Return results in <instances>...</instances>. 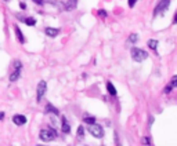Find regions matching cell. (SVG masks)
<instances>
[{
	"mask_svg": "<svg viewBox=\"0 0 177 146\" xmlns=\"http://www.w3.org/2000/svg\"><path fill=\"white\" fill-rule=\"evenodd\" d=\"M172 90H173V86H172V84H169V86L165 87V92H166V94H169V92L172 91Z\"/></svg>",
	"mask_w": 177,
	"mask_h": 146,
	"instance_id": "7402d4cb",
	"label": "cell"
},
{
	"mask_svg": "<svg viewBox=\"0 0 177 146\" xmlns=\"http://www.w3.org/2000/svg\"><path fill=\"white\" fill-rule=\"evenodd\" d=\"M61 131L65 134H69L71 133V125H69V123L67 121V119L65 117H62V121H61Z\"/></svg>",
	"mask_w": 177,
	"mask_h": 146,
	"instance_id": "ba28073f",
	"label": "cell"
},
{
	"mask_svg": "<svg viewBox=\"0 0 177 146\" xmlns=\"http://www.w3.org/2000/svg\"><path fill=\"white\" fill-rule=\"evenodd\" d=\"M14 30H15V36H17V39H18V41L21 43V44H24V43H25V37H24V35H22V32H21V29H19L18 25L14 26Z\"/></svg>",
	"mask_w": 177,
	"mask_h": 146,
	"instance_id": "52a82bcc",
	"label": "cell"
},
{
	"mask_svg": "<svg viewBox=\"0 0 177 146\" xmlns=\"http://www.w3.org/2000/svg\"><path fill=\"white\" fill-rule=\"evenodd\" d=\"M39 138H40L43 142L54 141L55 138H57V133H55V130H53V128H46V130H42L40 131Z\"/></svg>",
	"mask_w": 177,
	"mask_h": 146,
	"instance_id": "7a4b0ae2",
	"label": "cell"
},
{
	"mask_svg": "<svg viewBox=\"0 0 177 146\" xmlns=\"http://www.w3.org/2000/svg\"><path fill=\"white\" fill-rule=\"evenodd\" d=\"M77 4V0H68L67 1V6H65V9L68 10V11H71V10H73L75 7H76Z\"/></svg>",
	"mask_w": 177,
	"mask_h": 146,
	"instance_id": "8fae6325",
	"label": "cell"
},
{
	"mask_svg": "<svg viewBox=\"0 0 177 146\" xmlns=\"http://www.w3.org/2000/svg\"><path fill=\"white\" fill-rule=\"evenodd\" d=\"M82 135H85V128H83V125H79L77 127V137H82Z\"/></svg>",
	"mask_w": 177,
	"mask_h": 146,
	"instance_id": "d6986e66",
	"label": "cell"
},
{
	"mask_svg": "<svg viewBox=\"0 0 177 146\" xmlns=\"http://www.w3.org/2000/svg\"><path fill=\"white\" fill-rule=\"evenodd\" d=\"M83 121L87 124H94L95 123V117H89V116H86V117H83Z\"/></svg>",
	"mask_w": 177,
	"mask_h": 146,
	"instance_id": "e0dca14e",
	"label": "cell"
},
{
	"mask_svg": "<svg viewBox=\"0 0 177 146\" xmlns=\"http://www.w3.org/2000/svg\"><path fill=\"white\" fill-rule=\"evenodd\" d=\"M19 76H21L19 70H15L14 73H11V74H10V82H17V80L19 79Z\"/></svg>",
	"mask_w": 177,
	"mask_h": 146,
	"instance_id": "9a60e30c",
	"label": "cell"
},
{
	"mask_svg": "<svg viewBox=\"0 0 177 146\" xmlns=\"http://www.w3.org/2000/svg\"><path fill=\"white\" fill-rule=\"evenodd\" d=\"M137 3V0H129V7H134Z\"/></svg>",
	"mask_w": 177,
	"mask_h": 146,
	"instance_id": "d4e9b609",
	"label": "cell"
},
{
	"mask_svg": "<svg viewBox=\"0 0 177 146\" xmlns=\"http://www.w3.org/2000/svg\"><path fill=\"white\" fill-rule=\"evenodd\" d=\"M89 131L94 138H102L104 137V130L101 125H98L97 123L94 124H89Z\"/></svg>",
	"mask_w": 177,
	"mask_h": 146,
	"instance_id": "3957f363",
	"label": "cell"
},
{
	"mask_svg": "<svg viewBox=\"0 0 177 146\" xmlns=\"http://www.w3.org/2000/svg\"><path fill=\"white\" fill-rule=\"evenodd\" d=\"M98 15H100V17H102V18H104V17H107V15H108V13H107V11H105V10H98Z\"/></svg>",
	"mask_w": 177,
	"mask_h": 146,
	"instance_id": "44dd1931",
	"label": "cell"
},
{
	"mask_svg": "<svg viewBox=\"0 0 177 146\" xmlns=\"http://www.w3.org/2000/svg\"><path fill=\"white\" fill-rule=\"evenodd\" d=\"M4 119V113H3V112H0V120H3Z\"/></svg>",
	"mask_w": 177,
	"mask_h": 146,
	"instance_id": "f1b7e54d",
	"label": "cell"
},
{
	"mask_svg": "<svg viewBox=\"0 0 177 146\" xmlns=\"http://www.w3.org/2000/svg\"><path fill=\"white\" fill-rule=\"evenodd\" d=\"M4 1H9V0H4Z\"/></svg>",
	"mask_w": 177,
	"mask_h": 146,
	"instance_id": "f546056e",
	"label": "cell"
},
{
	"mask_svg": "<svg viewBox=\"0 0 177 146\" xmlns=\"http://www.w3.org/2000/svg\"><path fill=\"white\" fill-rule=\"evenodd\" d=\"M173 23H177V13L174 14V18H173Z\"/></svg>",
	"mask_w": 177,
	"mask_h": 146,
	"instance_id": "4316f807",
	"label": "cell"
},
{
	"mask_svg": "<svg viewBox=\"0 0 177 146\" xmlns=\"http://www.w3.org/2000/svg\"><path fill=\"white\" fill-rule=\"evenodd\" d=\"M152 123H154V117L151 116V117H150V127H151V125H152Z\"/></svg>",
	"mask_w": 177,
	"mask_h": 146,
	"instance_id": "83f0119b",
	"label": "cell"
},
{
	"mask_svg": "<svg viewBox=\"0 0 177 146\" xmlns=\"http://www.w3.org/2000/svg\"><path fill=\"white\" fill-rule=\"evenodd\" d=\"M46 112H47V113H53V114H55V116H57V114H59L58 109H57V108H54L53 105H50V103H47V105H46Z\"/></svg>",
	"mask_w": 177,
	"mask_h": 146,
	"instance_id": "30bf717a",
	"label": "cell"
},
{
	"mask_svg": "<svg viewBox=\"0 0 177 146\" xmlns=\"http://www.w3.org/2000/svg\"><path fill=\"white\" fill-rule=\"evenodd\" d=\"M46 91H47V84H46L44 80H40L39 84H37V94H36V101L37 102H40L42 98L44 96Z\"/></svg>",
	"mask_w": 177,
	"mask_h": 146,
	"instance_id": "5b68a950",
	"label": "cell"
},
{
	"mask_svg": "<svg viewBox=\"0 0 177 146\" xmlns=\"http://www.w3.org/2000/svg\"><path fill=\"white\" fill-rule=\"evenodd\" d=\"M129 41H130V43H137V41H138V35H137V33H132V35L129 36Z\"/></svg>",
	"mask_w": 177,
	"mask_h": 146,
	"instance_id": "2e32d148",
	"label": "cell"
},
{
	"mask_svg": "<svg viewBox=\"0 0 177 146\" xmlns=\"http://www.w3.org/2000/svg\"><path fill=\"white\" fill-rule=\"evenodd\" d=\"M143 142H144V145H151V138H148V137H145L144 139H143Z\"/></svg>",
	"mask_w": 177,
	"mask_h": 146,
	"instance_id": "603a6c76",
	"label": "cell"
},
{
	"mask_svg": "<svg viewBox=\"0 0 177 146\" xmlns=\"http://www.w3.org/2000/svg\"><path fill=\"white\" fill-rule=\"evenodd\" d=\"M170 6V0H161L158 3V6L155 7V11H154V15L156 17V15H159V14H163L166 10H168V7Z\"/></svg>",
	"mask_w": 177,
	"mask_h": 146,
	"instance_id": "277c9868",
	"label": "cell"
},
{
	"mask_svg": "<svg viewBox=\"0 0 177 146\" xmlns=\"http://www.w3.org/2000/svg\"><path fill=\"white\" fill-rule=\"evenodd\" d=\"M13 66H14V69H15V70H21V68H22V64H21V61H14Z\"/></svg>",
	"mask_w": 177,
	"mask_h": 146,
	"instance_id": "ac0fdd59",
	"label": "cell"
},
{
	"mask_svg": "<svg viewBox=\"0 0 177 146\" xmlns=\"http://www.w3.org/2000/svg\"><path fill=\"white\" fill-rule=\"evenodd\" d=\"M24 22H25V25H28V26H35V25H36V19L29 17V18L24 19Z\"/></svg>",
	"mask_w": 177,
	"mask_h": 146,
	"instance_id": "5bb4252c",
	"label": "cell"
},
{
	"mask_svg": "<svg viewBox=\"0 0 177 146\" xmlns=\"http://www.w3.org/2000/svg\"><path fill=\"white\" fill-rule=\"evenodd\" d=\"M44 33L49 37H55L59 33V29H57V28H46Z\"/></svg>",
	"mask_w": 177,
	"mask_h": 146,
	"instance_id": "9c48e42d",
	"label": "cell"
},
{
	"mask_svg": "<svg viewBox=\"0 0 177 146\" xmlns=\"http://www.w3.org/2000/svg\"><path fill=\"white\" fill-rule=\"evenodd\" d=\"M19 7H21V10H25V9H27V4H25V3H21Z\"/></svg>",
	"mask_w": 177,
	"mask_h": 146,
	"instance_id": "484cf974",
	"label": "cell"
},
{
	"mask_svg": "<svg viewBox=\"0 0 177 146\" xmlns=\"http://www.w3.org/2000/svg\"><path fill=\"white\" fill-rule=\"evenodd\" d=\"M35 4H39V6H43L44 4V0H32Z\"/></svg>",
	"mask_w": 177,
	"mask_h": 146,
	"instance_id": "cb8c5ba5",
	"label": "cell"
},
{
	"mask_svg": "<svg viewBox=\"0 0 177 146\" xmlns=\"http://www.w3.org/2000/svg\"><path fill=\"white\" fill-rule=\"evenodd\" d=\"M107 90H108V92L111 94V95H116V88L114 87V84L111 82L107 83Z\"/></svg>",
	"mask_w": 177,
	"mask_h": 146,
	"instance_id": "4fadbf2b",
	"label": "cell"
},
{
	"mask_svg": "<svg viewBox=\"0 0 177 146\" xmlns=\"http://www.w3.org/2000/svg\"><path fill=\"white\" fill-rule=\"evenodd\" d=\"M13 121H14V124H17V125H24V124L27 123V117H25L24 114H15L13 117Z\"/></svg>",
	"mask_w": 177,
	"mask_h": 146,
	"instance_id": "8992f818",
	"label": "cell"
},
{
	"mask_svg": "<svg viewBox=\"0 0 177 146\" xmlns=\"http://www.w3.org/2000/svg\"><path fill=\"white\" fill-rule=\"evenodd\" d=\"M130 54H132L133 61H136V62H143V61H145L147 58H148V52L138 48V47L132 48V52H130Z\"/></svg>",
	"mask_w": 177,
	"mask_h": 146,
	"instance_id": "6da1fadb",
	"label": "cell"
},
{
	"mask_svg": "<svg viewBox=\"0 0 177 146\" xmlns=\"http://www.w3.org/2000/svg\"><path fill=\"white\" fill-rule=\"evenodd\" d=\"M170 84H172L173 87H177V74L172 77V82H170Z\"/></svg>",
	"mask_w": 177,
	"mask_h": 146,
	"instance_id": "ffe728a7",
	"label": "cell"
},
{
	"mask_svg": "<svg viewBox=\"0 0 177 146\" xmlns=\"http://www.w3.org/2000/svg\"><path fill=\"white\" fill-rule=\"evenodd\" d=\"M147 46L150 47L151 50H156L158 48V40H154V39H151V40H148L147 41Z\"/></svg>",
	"mask_w": 177,
	"mask_h": 146,
	"instance_id": "7c38bea8",
	"label": "cell"
}]
</instances>
